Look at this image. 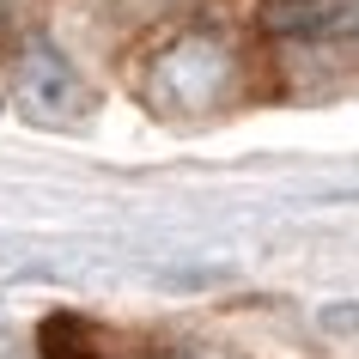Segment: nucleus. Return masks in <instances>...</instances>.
I'll return each instance as SVG.
<instances>
[{"mask_svg":"<svg viewBox=\"0 0 359 359\" xmlns=\"http://www.w3.org/2000/svg\"><path fill=\"white\" fill-rule=\"evenodd\" d=\"M311 37H359V0L317 6V25H311Z\"/></svg>","mask_w":359,"mask_h":359,"instance_id":"4","label":"nucleus"},{"mask_svg":"<svg viewBox=\"0 0 359 359\" xmlns=\"http://www.w3.org/2000/svg\"><path fill=\"white\" fill-rule=\"evenodd\" d=\"M13 97H19V110L31 116L37 128H79V122H92V110H97L86 74L61 55L55 43H43V37H31L19 49Z\"/></svg>","mask_w":359,"mask_h":359,"instance_id":"2","label":"nucleus"},{"mask_svg":"<svg viewBox=\"0 0 359 359\" xmlns=\"http://www.w3.org/2000/svg\"><path fill=\"white\" fill-rule=\"evenodd\" d=\"M37 359H104V353H97L92 329L79 317L55 311V317H43V329H37Z\"/></svg>","mask_w":359,"mask_h":359,"instance_id":"3","label":"nucleus"},{"mask_svg":"<svg viewBox=\"0 0 359 359\" xmlns=\"http://www.w3.org/2000/svg\"><path fill=\"white\" fill-rule=\"evenodd\" d=\"M0 359H13V347H0Z\"/></svg>","mask_w":359,"mask_h":359,"instance_id":"5","label":"nucleus"},{"mask_svg":"<svg viewBox=\"0 0 359 359\" xmlns=\"http://www.w3.org/2000/svg\"><path fill=\"white\" fill-rule=\"evenodd\" d=\"M231 74H238V55L226 49V37H213V31H189V37H177L170 49L152 55L147 97L165 116L170 110H177V116H195V110H213V104L231 92Z\"/></svg>","mask_w":359,"mask_h":359,"instance_id":"1","label":"nucleus"}]
</instances>
